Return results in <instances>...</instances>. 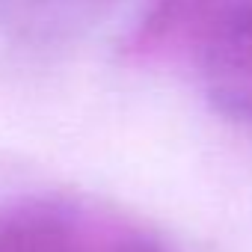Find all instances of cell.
I'll use <instances>...</instances> for the list:
<instances>
[{
  "label": "cell",
  "mask_w": 252,
  "mask_h": 252,
  "mask_svg": "<svg viewBox=\"0 0 252 252\" xmlns=\"http://www.w3.org/2000/svg\"><path fill=\"white\" fill-rule=\"evenodd\" d=\"M122 54L137 65H196L214 110L252 125V0H152Z\"/></svg>",
  "instance_id": "1"
},
{
  "label": "cell",
  "mask_w": 252,
  "mask_h": 252,
  "mask_svg": "<svg viewBox=\"0 0 252 252\" xmlns=\"http://www.w3.org/2000/svg\"><path fill=\"white\" fill-rule=\"evenodd\" d=\"M0 252H169L119 211L77 196H30L0 208Z\"/></svg>",
  "instance_id": "2"
}]
</instances>
